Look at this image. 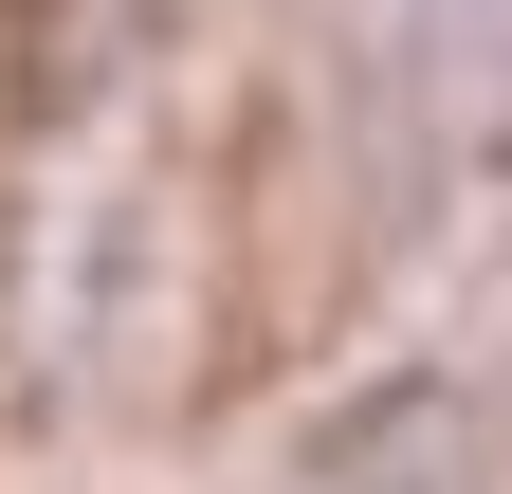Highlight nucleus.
Segmentation results:
<instances>
[{
    "label": "nucleus",
    "mask_w": 512,
    "mask_h": 494,
    "mask_svg": "<svg viewBox=\"0 0 512 494\" xmlns=\"http://www.w3.org/2000/svg\"><path fill=\"white\" fill-rule=\"evenodd\" d=\"M330 494H458V458H421V440H384L366 476H330Z\"/></svg>",
    "instance_id": "1"
}]
</instances>
